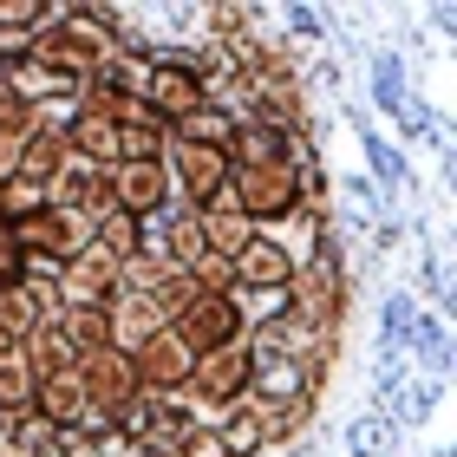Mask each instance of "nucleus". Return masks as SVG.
<instances>
[{
	"label": "nucleus",
	"instance_id": "f257e3e1",
	"mask_svg": "<svg viewBox=\"0 0 457 457\" xmlns=\"http://www.w3.org/2000/svg\"><path fill=\"white\" fill-rule=\"evenodd\" d=\"M124 46L131 39L118 33V13H105V7H53L27 33V53L39 66H53L59 79H72V86H92Z\"/></svg>",
	"mask_w": 457,
	"mask_h": 457
},
{
	"label": "nucleus",
	"instance_id": "f03ea898",
	"mask_svg": "<svg viewBox=\"0 0 457 457\" xmlns=\"http://www.w3.org/2000/svg\"><path fill=\"white\" fill-rule=\"evenodd\" d=\"M346 301H353V281L340 268V242H334V228H314V255L295 262V275L281 287V314L307 327V334H340Z\"/></svg>",
	"mask_w": 457,
	"mask_h": 457
},
{
	"label": "nucleus",
	"instance_id": "7ed1b4c3",
	"mask_svg": "<svg viewBox=\"0 0 457 457\" xmlns=\"http://www.w3.org/2000/svg\"><path fill=\"white\" fill-rule=\"evenodd\" d=\"M228 203H236L255 228L295 222L301 203H307V170H301V157L262 163V170H228Z\"/></svg>",
	"mask_w": 457,
	"mask_h": 457
},
{
	"label": "nucleus",
	"instance_id": "20e7f679",
	"mask_svg": "<svg viewBox=\"0 0 457 457\" xmlns=\"http://www.w3.org/2000/svg\"><path fill=\"white\" fill-rule=\"evenodd\" d=\"M248 392H255V353H248V340L236 346H216V353H196L190 366V386H183V405L190 411H210V425L222 419V411H236Z\"/></svg>",
	"mask_w": 457,
	"mask_h": 457
},
{
	"label": "nucleus",
	"instance_id": "39448f33",
	"mask_svg": "<svg viewBox=\"0 0 457 457\" xmlns=\"http://www.w3.org/2000/svg\"><path fill=\"white\" fill-rule=\"evenodd\" d=\"M105 196L112 210L137 216L144 228H151L163 210H177V190H170V170H163V157H124L105 170Z\"/></svg>",
	"mask_w": 457,
	"mask_h": 457
},
{
	"label": "nucleus",
	"instance_id": "423d86ee",
	"mask_svg": "<svg viewBox=\"0 0 457 457\" xmlns=\"http://www.w3.org/2000/svg\"><path fill=\"white\" fill-rule=\"evenodd\" d=\"M7 228H13V242L27 248V268H33V275H46V268H66L79 248L92 242V222L53 210V203H46V210H33L27 222H7Z\"/></svg>",
	"mask_w": 457,
	"mask_h": 457
},
{
	"label": "nucleus",
	"instance_id": "0eeeda50",
	"mask_svg": "<svg viewBox=\"0 0 457 457\" xmlns=\"http://www.w3.org/2000/svg\"><path fill=\"white\" fill-rule=\"evenodd\" d=\"M170 334L190 346V353L236 346V340H248V301H242V295H196V301L170 320Z\"/></svg>",
	"mask_w": 457,
	"mask_h": 457
},
{
	"label": "nucleus",
	"instance_id": "6e6552de",
	"mask_svg": "<svg viewBox=\"0 0 457 457\" xmlns=\"http://www.w3.org/2000/svg\"><path fill=\"white\" fill-rule=\"evenodd\" d=\"M163 170H170V190H177V210H203L228 190V157L222 151H203V144H163Z\"/></svg>",
	"mask_w": 457,
	"mask_h": 457
},
{
	"label": "nucleus",
	"instance_id": "1a4fd4ad",
	"mask_svg": "<svg viewBox=\"0 0 457 457\" xmlns=\"http://www.w3.org/2000/svg\"><path fill=\"white\" fill-rule=\"evenodd\" d=\"M144 98H151V112H157L163 124H177V118H190L196 105H210L196 59H183V53H151V79H144Z\"/></svg>",
	"mask_w": 457,
	"mask_h": 457
},
{
	"label": "nucleus",
	"instance_id": "9d476101",
	"mask_svg": "<svg viewBox=\"0 0 457 457\" xmlns=\"http://www.w3.org/2000/svg\"><path fill=\"white\" fill-rule=\"evenodd\" d=\"M46 281H53L59 307H105L118 295V255H105L98 242H86L66 268H53Z\"/></svg>",
	"mask_w": 457,
	"mask_h": 457
},
{
	"label": "nucleus",
	"instance_id": "9b49d317",
	"mask_svg": "<svg viewBox=\"0 0 457 457\" xmlns=\"http://www.w3.org/2000/svg\"><path fill=\"white\" fill-rule=\"evenodd\" d=\"M131 366H137V386H144V399H183V386H190V366H196V353L183 346L170 327H163L157 340H144L131 353Z\"/></svg>",
	"mask_w": 457,
	"mask_h": 457
},
{
	"label": "nucleus",
	"instance_id": "f8f14e48",
	"mask_svg": "<svg viewBox=\"0 0 457 457\" xmlns=\"http://www.w3.org/2000/svg\"><path fill=\"white\" fill-rule=\"evenodd\" d=\"M295 275V248L275 242V228H255V242L236 255V295H268L275 301Z\"/></svg>",
	"mask_w": 457,
	"mask_h": 457
},
{
	"label": "nucleus",
	"instance_id": "ddd939ff",
	"mask_svg": "<svg viewBox=\"0 0 457 457\" xmlns=\"http://www.w3.org/2000/svg\"><path fill=\"white\" fill-rule=\"evenodd\" d=\"M59 314V295L46 275H27V281H7L0 287V334H7L13 346L33 334V327H46Z\"/></svg>",
	"mask_w": 457,
	"mask_h": 457
},
{
	"label": "nucleus",
	"instance_id": "4468645a",
	"mask_svg": "<svg viewBox=\"0 0 457 457\" xmlns=\"http://www.w3.org/2000/svg\"><path fill=\"white\" fill-rule=\"evenodd\" d=\"M314 399H320V392H281V399H248V411H255V425H262L268 451H287V445H301V438H307V425H314Z\"/></svg>",
	"mask_w": 457,
	"mask_h": 457
},
{
	"label": "nucleus",
	"instance_id": "2eb2a0df",
	"mask_svg": "<svg viewBox=\"0 0 457 457\" xmlns=\"http://www.w3.org/2000/svg\"><path fill=\"white\" fill-rule=\"evenodd\" d=\"M144 242H151L170 268H183V275H190V268L210 255V242H203V216H196V210H163L157 228H151Z\"/></svg>",
	"mask_w": 457,
	"mask_h": 457
},
{
	"label": "nucleus",
	"instance_id": "dca6fc26",
	"mask_svg": "<svg viewBox=\"0 0 457 457\" xmlns=\"http://www.w3.org/2000/svg\"><path fill=\"white\" fill-rule=\"evenodd\" d=\"M105 320H112V346H118V353H137L144 340H157L163 327H170V320L157 314L151 295H124V287L105 301Z\"/></svg>",
	"mask_w": 457,
	"mask_h": 457
},
{
	"label": "nucleus",
	"instance_id": "f3484780",
	"mask_svg": "<svg viewBox=\"0 0 457 457\" xmlns=\"http://www.w3.org/2000/svg\"><path fill=\"white\" fill-rule=\"evenodd\" d=\"M222 157H228V170H262V163L295 157V137H287V131H268V124H255V118H236Z\"/></svg>",
	"mask_w": 457,
	"mask_h": 457
},
{
	"label": "nucleus",
	"instance_id": "a211bd4d",
	"mask_svg": "<svg viewBox=\"0 0 457 457\" xmlns=\"http://www.w3.org/2000/svg\"><path fill=\"white\" fill-rule=\"evenodd\" d=\"M346 118L353 124H360V151H366V177H372V190H379V196H392V190H405V157H399V144H392L386 131H379V124H372L360 105H346Z\"/></svg>",
	"mask_w": 457,
	"mask_h": 457
},
{
	"label": "nucleus",
	"instance_id": "6ab92c4d",
	"mask_svg": "<svg viewBox=\"0 0 457 457\" xmlns=\"http://www.w3.org/2000/svg\"><path fill=\"white\" fill-rule=\"evenodd\" d=\"M372 98H379V112H386V118H399L405 131H431L425 112L411 105V92H405V59L392 53V46L372 53Z\"/></svg>",
	"mask_w": 457,
	"mask_h": 457
},
{
	"label": "nucleus",
	"instance_id": "aec40b11",
	"mask_svg": "<svg viewBox=\"0 0 457 457\" xmlns=\"http://www.w3.org/2000/svg\"><path fill=\"white\" fill-rule=\"evenodd\" d=\"M66 151H72L79 163H92V170H112V163H124L118 124H112V118H92V112H72V118H66Z\"/></svg>",
	"mask_w": 457,
	"mask_h": 457
},
{
	"label": "nucleus",
	"instance_id": "412c9836",
	"mask_svg": "<svg viewBox=\"0 0 457 457\" xmlns=\"http://www.w3.org/2000/svg\"><path fill=\"white\" fill-rule=\"evenodd\" d=\"M203 242H210V255H222V262H236L248 242H255V222H248L236 203H228V190L216 196V203H203Z\"/></svg>",
	"mask_w": 457,
	"mask_h": 457
},
{
	"label": "nucleus",
	"instance_id": "4be33fe9",
	"mask_svg": "<svg viewBox=\"0 0 457 457\" xmlns=\"http://www.w3.org/2000/svg\"><path fill=\"white\" fill-rule=\"evenodd\" d=\"M66 157H72V151H66V124H33L13 177H27V183H39V190H46V183L66 170Z\"/></svg>",
	"mask_w": 457,
	"mask_h": 457
},
{
	"label": "nucleus",
	"instance_id": "5701e85b",
	"mask_svg": "<svg viewBox=\"0 0 457 457\" xmlns=\"http://www.w3.org/2000/svg\"><path fill=\"white\" fill-rule=\"evenodd\" d=\"M33 411L59 431H79L86 425V392H79V372H59V379H39L33 392Z\"/></svg>",
	"mask_w": 457,
	"mask_h": 457
},
{
	"label": "nucleus",
	"instance_id": "b1692460",
	"mask_svg": "<svg viewBox=\"0 0 457 457\" xmlns=\"http://www.w3.org/2000/svg\"><path fill=\"white\" fill-rule=\"evenodd\" d=\"M20 353H27L33 379H59V372H72V366H79V353H72V340H66V334H59V320L33 327V334L20 340Z\"/></svg>",
	"mask_w": 457,
	"mask_h": 457
},
{
	"label": "nucleus",
	"instance_id": "393cba45",
	"mask_svg": "<svg viewBox=\"0 0 457 457\" xmlns=\"http://www.w3.org/2000/svg\"><path fill=\"white\" fill-rule=\"evenodd\" d=\"M33 392H39V379H33V366H27V353L20 346H7L0 353V419H27L33 411Z\"/></svg>",
	"mask_w": 457,
	"mask_h": 457
},
{
	"label": "nucleus",
	"instance_id": "a878e982",
	"mask_svg": "<svg viewBox=\"0 0 457 457\" xmlns=\"http://www.w3.org/2000/svg\"><path fill=\"white\" fill-rule=\"evenodd\" d=\"M405 346L419 353V366L438 372V386H445V372H451V327H445V314H425V307H419V320H411Z\"/></svg>",
	"mask_w": 457,
	"mask_h": 457
},
{
	"label": "nucleus",
	"instance_id": "bb28decb",
	"mask_svg": "<svg viewBox=\"0 0 457 457\" xmlns=\"http://www.w3.org/2000/svg\"><path fill=\"white\" fill-rule=\"evenodd\" d=\"M228 131H236V112H228V105H196L190 118H177V124H170V137H177V144H203V151H222Z\"/></svg>",
	"mask_w": 457,
	"mask_h": 457
},
{
	"label": "nucleus",
	"instance_id": "cd10ccee",
	"mask_svg": "<svg viewBox=\"0 0 457 457\" xmlns=\"http://www.w3.org/2000/svg\"><path fill=\"white\" fill-rule=\"evenodd\" d=\"M216 438H222V457H268V438H262V425H255V411H248V399L216 419Z\"/></svg>",
	"mask_w": 457,
	"mask_h": 457
},
{
	"label": "nucleus",
	"instance_id": "c85d7f7f",
	"mask_svg": "<svg viewBox=\"0 0 457 457\" xmlns=\"http://www.w3.org/2000/svg\"><path fill=\"white\" fill-rule=\"evenodd\" d=\"M59 334L72 340V353H98V346H112V320H105V307H59Z\"/></svg>",
	"mask_w": 457,
	"mask_h": 457
},
{
	"label": "nucleus",
	"instance_id": "c756f323",
	"mask_svg": "<svg viewBox=\"0 0 457 457\" xmlns=\"http://www.w3.org/2000/svg\"><path fill=\"white\" fill-rule=\"evenodd\" d=\"M144 236H151V228H144L137 216H124V210H105L92 222V242L105 248V255H118V262H131L137 248H144Z\"/></svg>",
	"mask_w": 457,
	"mask_h": 457
},
{
	"label": "nucleus",
	"instance_id": "7c9ffc66",
	"mask_svg": "<svg viewBox=\"0 0 457 457\" xmlns=\"http://www.w3.org/2000/svg\"><path fill=\"white\" fill-rule=\"evenodd\" d=\"M438 392H445V386H431V379H411V386H399V392H392V399H386L379 411H386L392 425H425L431 411H438Z\"/></svg>",
	"mask_w": 457,
	"mask_h": 457
},
{
	"label": "nucleus",
	"instance_id": "2f4dec72",
	"mask_svg": "<svg viewBox=\"0 0 457 457\" xmlns=\"http://www.w3.org/2000/svg\"><path fill=\"white\" fill-rule=\"evenodd\" d=\"M411 320H419V301L411 295H386V307H379V360H399L405 353Z\"/></svg>",
	"mask_w": 457,
	"mask_h": 457
},
{
	"label": "nucleus",
	"instance_id": "473e14b6",
	"mask_svg": "<svg viewBox=\"0 0 457 457\" xmlns=\"http://www.w3.org/2000/svg\"><path fill=\"white\" fill-rule=\"evenodd\" d=\"M392 438H399V425H392L386 411H360V419L346 425V451H353V457H386Z\"/></svg>",
	"mask_w": 457,
	"mask_h": 457
},
{
	"label": "nucleus",
	"instance_id": "72a5a7b5",
	"mask_svg": "<svg viewBox=\"0 0 457 457\" xmlns=\"http://www.w3.org/2000/svg\"><path fill=\"white\" fill-rule=\"evenodd\" d=\"M33 210H46V190L27 177H0V222H27Z\"/></svg>",
	"mask_w": 457,
	"mask_h": 457
},
{
	"label": "nucleus",
	"instance_id": "f704fd0d",
	"mask_svg": "<svg viewBox=\"0 0 457 457\" xmlns=\"http://www.w3.org/2000/svg\"><path fill=\"white\" fill-rule=\"evenodd\" d=\"M196 295H203V287H196L190 275H183V268H170V275H163V281L151 287V301H157V314H163V320H177V314H183V307H190Z\"/></svg>",
	"mask_w": 457,
	"mask_h": 457
},
{
	"label": "nucleus",
	"instance_id": "c9c22d12",
	"mask_svg": "<svg viewBox=\"0 0 457 457\" xmlns=\"http://www.w3.org/2000/svg\"><path fill=\"white\" fill-rule=\"evenodd\" d=\"M190 281L203 287V295H236V262H222V255H203L190 268Z\"/></svg>",
	"mask_w": 457,
	"mask_h": 457
},
{
	"label": "nucleus",
	"instance_id": "e433bc0d",
	"mask_svg": "<svg viewBox=\"0 0 457 457\" xmlns=\"http://www.w3.org/2000/svg\"><path fill=\"white\" fill-rule=\"evenodd\" d=\"M163 457H222V438H216V425H210V419H196V425L183 431V438L163 451Z\"/></svg>",
	"mask_w": 457,
	"mask_h": 457
},
{
	"label": "nucleus",
	"instance_id": "4c0bfd02",
	"mask_svg": "<svg viewBox=\"0 0 457 457\" xmlns=\"http://www.w3.org/2000/svg\"><path fill=\"white\" fill-rule=\"evenodd\" d=\"M287 27H295V39H314L320 46V39L334 33V20H327L320 7H307V0H295V7H287Z\"/></svg>",
	"mask_w": 457,
	"mask_h": 457
},
{
	"label": "nucleus",
	"instance_id": "58836bf2",
	"mask_svg": "<svg viewBox=\"0 0 457 457\" xmlns=\"http://www.w3.org/2000/svg\"><path fill=\"white\" fill-rule=\"evenodd\" d=\"M27 275H33V268H27V248L13 242L7 222H0V287H7V281H27Z\"/></svg>",
	"mask_w": 457,
	"mask_h": 457
},
{
	"label": "nucleus",
	"instance_id": "ea45409f",
	"mask_svg": "<svg viewBox=\"0 0 457 457\" xmlns=\"http://www.w3.org/2000/svg\"><path fill=\"white\" fill-rule=\"evenodd\" d=\"M334 190H346V196H353V203H360V210H366V216H379V210H386V196H379V190H372V177H340V183H334Z\"/></svg>",
	"mask_w": 457,
	"mask_h": 457
},
{
	"label": "nucleus",
	"instance_id": "a19ab883",
	"mask_svg": "<svg viewBox=\"0 0 457 457\" xmlns=\"http://www.w3.org/2000/svg\"><path fill=\"white\" fill-rule=\"evenodd\" d=\"M425 287H431V301H438V314L451 307V268H445V255H425Z\"/></svg>",
	"mask_w": 457,
	"mask_h": 457
},
{
	"label": "nucleus",
	"instance_id": "79ce46f5",
	"mask_svg": "<svg viewBox=\"0 0 457 457\" xmlns=\"http://www.w3.org/2000/svg\"><path fill=\"white\" fill-rule=\"evenodd\" d=\"M7 346H13V340H7V334H0V353H7Z\"/></svg>",
	"mask_w": 457,
	"mask_h": 457
}]
</instances>
